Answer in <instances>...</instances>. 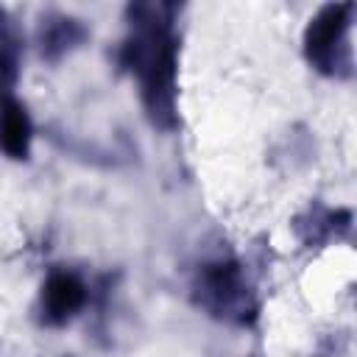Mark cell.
Returning a JSON list of instances; mask_svg holds the SVG:
<instances>
[{
    "label": "cell",
    "mask_w": 357,
    "mask_h": 357,
    "mask_svg": "<svg viewBox=\"0 0 357 357\" xmlns=\"http://www.w3.org/2000/svg\"><path fill=\"white\" fill-rule=\"evenodd\" d=\"M134 33L126 42V64L139 81V92L148 114L159 126L173 123L176 112V42L170 22L162 20V8H137Z\"/></svg>",
    "instance_id": "6da1fadb"
},
{
    "label": "cell",
    "mask_w": 357,
    "mask_h": 357,
    "mask_svg": "<svg viewBox=\"0 0 357 357\" xmlns=\"http://www.w3.org/2000/svg\"><path fill=\"white\" fill-rule=\"evenodd\" d=\"M198 296H201L204 307H209L212 312L226 315V318H243V312L251 310L245 279H243L240 268L231 262L209 265L198 279Z\"/></svg>",
    "instance_id": "3957f363"
},
{
    "label": "cell",
    "mask_w": 357,
    "mask_h": 357,
    "mask_svg": "<svg viewBox=\"0 0 357 357\" xmlns=\"http://www.w3.org/2000/svg\"><path fill=\"white\" fill-rule=\"evenodd\" d=\"M349 11L351 6H326L307 28V53L321 70H340L351 61L349 45Z\"/></svg>",
    "instance_id": "7a4b0ae2"
},
{
    "label": "cell",
    "mask_w": 357,
    "mask_h": 357,
    "mask_svg": "<svg viewBox=\"0 0 357 357\" xmlns=\"http://www.w3.org/2000/svg\"><path fill=\"white\" fill-rule=\"evenodd\" d=\"M59 22V28H53L50 22L47 25H42V53L47 50H64V47H70L81 33H78V25L73 22V20H56Z\"/></svg>",
    "instance_id": "52a82bcc"
},
{
    "label": "cell",
    "mask_w": 357,
    "mask_h": 357,
    "mask_svg": "<svg viewBox=\"0 0 357 357\" xmlns=\"http://www.w3.org/2000/svg\"><path fill=\"white\" fill-rule=\"evenodd\" d=\"M86 301V287L75 273L56 271L42 284V315L47 324L70 321Z\"/></svg>",
    "instance_id": "277c9868"
},
{
    "label": "cell",
    "mask_w": 357,
    "mask_h": 357,
    "mask_svg": "<svg viewBox=\"0 0 357 357\" xmlns=\"http://www.w3.org/2000/svg\"><path fill=\"white\" fill-rule=\"evenodd\" d=\"M17 64H20V36L14 22L0 11V95H8L11 84L17 81Z\"/></svg>",
    "instance_id": "8992f818"
},
{
    "label": "cell",
    "mask_w": 357,
    "mask_h": 357,
    "mask_svg": "<svg viewBox=\"0 0 357 357\" xmlns=\"http://www.w3.org/2000/svg\"><path fill=\"white\" fill-rule=\"evenodd\" d=\"M28 142H31V120L22 103L14 100L11 95H0V148L8 156L22 159L28 153Z\"/></svg>",
    "instance_id": "5b68a950"
}]
</instances>
